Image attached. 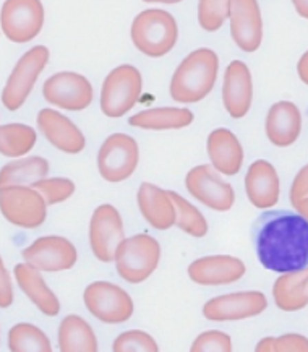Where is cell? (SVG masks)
Instances as JSON below:
<instances>
[{"label": "cell", "mask_w": 308, "mask_h": 352, "mask_svg": "<svg viewBox=\"0 0 308 352\" xmlns=\"http://www.w3.org/2000/svg\"><path fill=\"white\" fill-rule=\"evenodd\" d=\"M253 245L260 263L271 272L307 268L308 221L294 211H266L253 226Z\"/></svg>", "instance_id": "obj_1"}, {"label": "cell", "mask_w": 308, "mask_h": 352, "mask_svg": "<svg viewBox=\"0 0 308 352\" xmlns=\"http://www.w3.org/2000/svg\"><path fill=\"white\" fill-rule=\"evenodd\" d=\"M219 70V57L211 49L190 52L170 80V98L177 102H198L211 93Z\"/></svg>", "instance_id": "obj_2"}, {"label": "cell", "mask_w": 308, "mask_h": 352, "mask_svg": "<svg viewBox=\"0 0 308 352\" xmlns=\"http://www.w3.org/2000/svg\"><path fill=\"white\" fill-rule=\"evenodd\" d=\"M131 41L148 57H164L175 47L179 26L175 18L162 8H148L135 16L131 23Z\"/></svg>", "instance_id": "obj_3"}, {"label": "cell", "mask_w": 308, "mask_h": 352, "mask_svg": "<svg viewBox=\"0 0 308 352\" xmlns=\"http://www.w3.org/2000/svg\"><path fill=\"white\" fill-rule=\"evenodd\" d=\"M161 258V245L148 234L125 239L117 248V273L130 284H140L156 272Z\"/></svg>", "instance_id": "obj_4"}, {"label": "cell", "mask_w": 308, "mask_h": 352, "mask_svg": "<svg viewBox=\"0 0 308 352\" xmlns=\"http://www.w3.org/2000/svg\"><path fill=\"white\" fill-rule=\"evenodd\" d=\"M143 89V78L137 67L119 65L106 76L101 89V111L111 119H119L133 109Z\"/></svg>", "instance_id": "obj_5"}, {"label": "cell", "mask_w": 308, "mask_h": 352, "mask_svg": "<svg viewBox=\"0 0 308 352\" xmlns=\"http://www.w3.org/2000/svg\"><path fill=\"white\" fill-rule=\"evenodd\" d=\"M0 210L3 218L13 226L36 229L46 221L47 203L33 187L7 185L0 190Z\"/></svg>", "instance_id": "obj_6"}, {"label": "cell", "mask_w": 308, "mask_h": 352, "mask_svg": "<svg viewBox=\"0 0 308 352\" xmlns=\"http://www.w3.org/2000/svg\"><path fill=\"white\" fill-rule=\"evenodd\" d=\"M49 57H51V52L46 46L31 47L20 57L2 91V104L8 111H18L25 104L33 91L36 80L46 69Z\"/></svg>", "instance_id": "obj_7"}, {"label": "cell", "mask_w": 308, "mask_h": 352, "mask_svg": "<svg viewBox=\"0 0 308 352\" xmlns=\"http://www.w3.org/2000/svg\"><path fill=\"white\" fill-rule=\"evenodd\" d=\"M140 161L138 143L126 133H114L106 138L98 153V169L104 180L124 182L137 170Z\"/></svg>", "instance_id": "obj_8"}, {"label": "cell", "mask_w": 308, "mask_h": 352, "mask_svg": "<svg viewBox=\"0 0 308 352\" xmlns=\"http://www.w3.org/2000/svg\"><path fill=\"white\" fill-rule=\"evenodd\" d=\"M83 300L89 314L102 323H124L133 315L131 297L112 283H91L85 289Z\"/></svg>", "instance_id": "obj_9"}, {"label": "cell", "mask_w": 308, "mask_h": 352, "mask_svg": "<svg viewBox=\"0 0 308 352\" xmlns=\"http://www.w3.org/2000/svg\"><path fill=\"white\" fill-rule=\"evenodd\" d=\"M124 241V221L117 208L107 203L98 206L89 223V243L94 256L102 263H111Z\"/></svg>", "instance_id": "obj_10"}, {"label": "cell", "mask_w": 308, "mask_h": 352, "mask_svg": "<svg viewBox=\"0 0 308 352\" xmlns=\"http://www.w3.org/2000/svg\"><path fill=\"white\" fill-rule=\"evenodd\" d=\"M2 31L12 43H30L44 25V7L39 0H7L2 6Z\"/></svg>", "instance_id": "obj_11"}, {"label": "cell", "mask_w": 308, "mask_h": 352, "mask_svg": "<svg viewBox=\"0 0 308 352\" xmlns=\"http://www.w3.org/2000/svg\"><path fill=\"white\" fill-rule=\"evenodd\" d=\"M43 94L47 102L65 111H85L93 102V85L75 72H58L44 81Z\"/></svg>", "instance_id": "obj_12"}, {"label": "cell", "mask_w": 308, "mask_h": 352, "mask_svg": "<svg viewBox=\"0 0 308 352\" xmlns=\"http://www.w3.org/2000/svg\"><path fill=\"white\" fill-rule=\"evenodd\" d=\"M185 185L195 200L214 211H229L235 203L232 185L221 179L210 164H200L188 170Z\"/></svg>", "instance_id": "obj_13"}, {"label": "cell", "mask_w": 308, "mask_h": 352, "mask_svg": "<svg viewBox=\"0 0 308 352\" xmlns=\"http://www.w3.org/2000/svg\"><path fill=\"white\" fill-rule=\"evenodd\" d=\"M23 258L39 272H65L74 268L78 254L69 239L60 236L39 237L23 250Z\"/></svg>", "instance_id": "obj_14"}, {"label": "cell", "mask_w": 308, "mask_h": 352, "mask_svg": "<svg viewBox=\"0 0 308 352\" xmlns=\"http://www.w3.org/2000/svg\"><path fill=\"white\" fill-rule=\"evenodd\" d=\"M268 307V300L260 291L234 292L214 297L203 307V315L211 322H237L256 317Z\"/></svg>", "instance_id": "obj_15"}, {"label": "cell", "mask_w": 308, "mask_h": 352, "mask_svg": "<svg viewBox=\"0 0 308 352\" xmlns=\"http://www.w3.org/2000/svg\"><path fill=\"white\" fill-rule=\"evenodd\" d=\"M230 34L243 52H255L263 41V20L256 0H232Z\"/></svg>", "instance_id": "obj_16"}, {"label": "cell", "mask_w": 308, "mask_h": 352, "mask_svg": "<svg viewBox=\"0 0 308 352\" xmlns=\"http://www.w3.org/2000/svg\"><path fill=\"white\" fill-rule=\"evenodd\" d=\"M247 268L240 258L230 255H211L195 260L188 266V276L200 286H224L243 278Z\"/></svg>", "instance_id": "obj_17"}, {"label": "cell", "mask_w": 308, "mask_h": 352, "mask_svg": "<svg viewBox=\"0 0 308 352\" xmlns=\"http://www.w3.org/2000/svg\"><path fill=\"white\" fill-rule=\"evenodd\" d=\"M253 101V81L247 64L230 62L226 69L223 83V102L232 119H242L250 111Z\"/></svg>", "instance_id": "obj_18"}, {"label": "cell", "mask_w": 308, "mask_h": 352, "mask_svg": "<svg viewBox=\"0 0 308 352\" xmlns=\"http://www.w3.org/2000/svg\"><path fill=\"white\" fill-rule=\"evenodd\" d=\"M38 127L49 143L67 155H78L85 150L86 140L81 130L60 112L43 109L38 114Z\"/></svg>", "instance_id": "obj_19"}, {"label": "cell", "mask_w": 308, "mask_h": 352, "mask_svg": "<svg viewBox=\"0 0 308 352\" xmlns=\"http://www.w3.org/2000/svg\"><path fill=\"white\" fill-rule=\"evenodd\" d=\"M266 137L274 146L287 148L297 142L302 132L300 109L291 101H279L266 116Z\"/></svg>", "instance_id": "obj_20"}, {"label": "cell", "mask_w": 308, "mask_h": 352, "mask_svg": "<svg viewBox=\"0 0 308 352\" xmlns=\"http://www.w3.org/2000/svg\"><path fill=\"white\" fill-rule=\"evenodd\" d=\"M247 197L253 206L268 210L279 201V177L270 161L252 162L245 175Z\"/></svg>", "instance_id": "obj_21"}, {"label": "cell", "mask_w": 308, "mask_h": 352, "mask_svg": "<svg viewBox=\"0 0 308 352\" xmlns=\"http://www.w3.org/2000/svg\"><path fill=\"white\" fill-rule=\"evenodd\" d=\"M137 201L143 218L157 231H167L175 224L177 213L167 190H162L157 185L143 182L138 188Z\"/></svg>", "instance_id": "obj_22"}, {"label": "cell", "mask_w": 308, "mask_h": 352, "mask_svg": "<svg viewBox=\"0 0 308 352\" xmlns=\"http://www.w3.org/2000/svg\"><path fill=\"white\" fill-rule=\"evenodd\" d=\"M212 168L223 175H235L242 169L243 148L239 138L228 129L212 130L206 142Z\"/></svg>", "instance_id": "obj_23"}, {"label": "cell", "mask_w": 308, "mask_h": 352, "mask_svg": "<svg viewBox=\"0 0 308 352\" xmlns=\"http://www.w3.org/2000/svg\"><path fill=\"white\" fill-rule=\"evenodd\" d=\"M13 274L21 291L28 296V299L47 317H56L60 312V302L57 296L49 289V286L41 276L39 270L28 263H18L13 268Z\"/></svg>", "instance_id": "obj_24"}, {"label": "cell", "mask_w": 308, "mask_h": 352, "mask_svg": "<svg viewBox=\"0 0 308 352\" xmlns=\"http://www.w3.org/2000/svg\"><path fill=\"white\" fill-rule=\"evenodd\" d=\"M273 297L278 309L296 312L308 305V266L298 272L283 273L273 286Z\"/></svg>", "instance_id": "obj_25"}, {"label": "cell", "mask_w": 308, "mask_h": 352, "mask_svg": "<svg viewBox=\"0 0 308 352\" xmlns=\"http://www.w3.org/2000/svg\"><path fill=\"white\" fill-rule=\"evenodd\" d=\"M193 119V112L185 107H154L131 116L129 124L144 130H179L192 125Z\"/></svg>", "instance_id": "obj_26"}, {"label": "cell", "mask_w": 308, "mask_h": 352, "mask_svg": "<svg viewBox=\"0 0 308 352\" xmlns=\"http://www.w3.org/2000/svg\"><path fill=\"white\" fill-rule=\"evenodd\" d=\"M58 349L62 352H96V335L86 320L78 315H67L58 327Z\"/></svg>", "instance_id": "obj_27"}, {"label": "cell", "mask_w": 308, "mask_h": 352, "mask_svg": "<svg viewBox=\"0 0 308 352\" xmlns=\"http://www.w3.org/2000/svg\"><path fill=\"white\" fill-rule=\"evenodd\" d=\"M49 174V161L41 156H30L8 162L0 173V185H33L46 179Z\"/></svg>", "instance_id": "obj_28"}, {"label": "cell", "mask_w": 308, "mask_h": 352, "mask_svg": "<svg viewBox=\"0 0 308 352\" xmlns=\"http://www.w3.org/2000/svg\"><path fill=\"white\" fill-rule=\"evenodd\" d=\"M36 130L25 124H6L0 127V151L7 157H21L34 148Z\"/></svg>", "instance_id": "obj_29"}, {"label": "cell", "mask_w": 308, "mask_h": 352, "mask_svg": "<svg viewBox=\"0 0 308 352\" xmlns=\"http://www.w3.org/2000/svg\"><path fill=\"white\" fill-rule=\"evenodd\" d=\"M8 349L12 352H51L46 333L31 323H18L8 331Z\"/></svg>", "instance_id": "obj_30"}, {"label": "cell", "mask_w": 308, "mask_h": 352, "mask_svg": "<svg viewBox=\"0 0 308 352\" xmlns=\"http://www.w3.org/2000/svg\"><path fill=\"white\" fill-rule=\"evenodd\" d=\"M167 192H169V197L172 198V201H174L175 213H177L175 226L192 237H205L208 234V223L205 216L200 213V210L195 208L192 203H188L182 195H179V193L172 190Z\"/></svg>", "instance_id": "obj_31"}, {"label": "cell", "mask_w": 308, "mask_h": 352, "mask_svg": "<svg viewBox=\"0 0 308 352\" xmlns=\"http://www.w3.org/2000/svg\"><path fill=\"white\" fill-rule=\"evenodd\" d=\"M232 0H201L198 3V23L205 31H217L230 18Z\"/></svg>", "instance_id": "obj_32"}, {"label": "cell", "mask_w": 308, "mask_h": 352, "mask_svg": "<svg viewBox=\"0 0 308 352\" xmlns=\"http://www.w3.org/2000/svg\"><path fill=\"white\" fill-rule=\"evenodd\" d=\"M31 187L43 195L44 201L47 203V206L57 205V203L69 200L76 190L75 182H72L70 179H65V177L43 179L39 180V182L31 185Z\"/></svg>", "instance_id": "obj_33"}, {"label": "cell", "mask_w": 308, "mask_h": 352, "mask_svg": "<svg viewBox=\"0 0 308 352\" xmlns=\"http://www.w3.org/2000/svg\"><path fill=\"white\" fill-rule=\"evenodd\" d=\"M114 352H157V342L153 340L151 335L142 329H130L122 333L112 344Z\"/></svg>", "instance_id": "obj_34"}, {"label": "cell", "mask_w": 308, "mask_h": 352, "mask_svg": "<svg viewBox=\"0 0 308 352\" xmlns=\"http://www.w3.org/2000/svg\"><path fill=\"white\" fill-rule=\"evenodd\" d=\"M256 352H308V338L296 333L279 338H263L255 347Z\"/></svg>", "instance_id": "obj_35"}, {"label": "cell", "mask_w": 308, "mask_h": 352, "mask_svg": "<svg viewBox=\"0 0 308 352\" xmlns=\"http://www.w3.org/2000/svg\"><path fill=\"white\" fill-rule=\"evenodd\" d=\"M232 349L230 336L219 329H210V331L201 333L190 347L192 352H232Z\"/></svg>", "instance_id": "obj_36"}, {"label": "cell", "mask_w": 308, "mask_h": 352, "mask_svg": "<svg viewBox=\"0 0 308 352\" xmlns=\"http://www.w3.org/2000/svg\"><path fill=\"white\" fill-rule=\"evenodd\" d=\"M308 198V164L298 170L291 187V203L296 206L298 201Z\"/></svg>", "instance_id": "obj_37"}, {"label": "cell", "mask_w": 308, "mask_h": 352, "mask_svg": "<svg viewBox=\"0 0 308 352\" xmlns=\"http://www.w3.org/2000/svg\"><path fill=\"white\" fill-rule=\"evenodd\" d=\"M0 276H2V283H0V307H2V309H7V307H10L13 302V289L10 274L7 272L3 260H0Z\"/></svg>", "instance_id": "obj_38"}, {"label": "cell", "mask_w": 308, "mask_h": 352, "mask_svg": "<svg viewBox=\"0 0 308 352\" xmlns=\"http://www.w3.org/2000/svg\"><path fill=\"white\" fill-rule=\"evenodd\" d=\"M297 74L300 76V80L303 83L308 85V51L303 54L300 57V60H298L297 64Z\"/></svg>", "instance_id": "obj_39"}, {"label": "cell", "mask_w": 308, "mask_h": 352, "mask_svg": "<svg viewBox=\"0 0 308 352\" xmlns=\"http://www.w3.org/2000/svg\"><path fill=\"white\" fill-rule=\"evenodd\" d=\"M292 6L297 10L298 15L308 20V0H294Z\"/></svg>", "instance_id": "obj_40"}, {"label": "cell", "mask_w": 308, "mask_h": 352, "mask_svg": "<svg viewBox=\"0 0 308 352\" xmlns=\"http://www.w3.org/2000/svg\"><path fill=\"white\" fill-rule=\"evenodd\" d=\"M294 208H296V211H297L298 214H302L303 218L308 221V198H303V200L298 201L297 205L294 206Z\"/></svg>", "instance_id": "obj_41"}]
</instances>
